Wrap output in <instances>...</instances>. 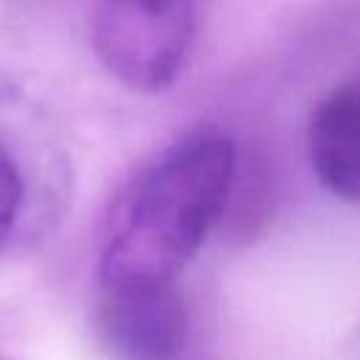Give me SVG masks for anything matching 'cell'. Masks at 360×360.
<instances>
[{"instance_id": "cell-1", "label": "cell", "mask_w": 360, "mask_h": 360, "mask_svg": "<svg viewBox=\"0 0 360 360\" xmlns=\"http://www.w3.org/2000/svg\"><path fill=\"white\" fill-rule=\"evenodd\" d=\"M233 172L236 146L217 129L188 132L138 166L101 222V292L174 284L217 225Z\"/></svg>"}, {"instance_id": "cell-2", "label": "cell", "mask_w": 360, "mask_h": 360, "mask_svg": "<svg viewBox=\"0 0 360 360\" xmlns=\"http://www.w3.org/2000/svg\"><path fill=\"white\" fill-rule=\"evenodd\" d=\"M194 31V0H96L90 22L98 62L138 93H160L180 79Z\"/></svg>"}, {"instance_id": "cell-3", "label": "cell", "mask_w": 360, "mask_h": 360, "mask_svg": "<svg viewBox=\"0 0 360 360\" xmlns=\"http://www.w3.org/2000/svg\"><path fill=\"white\" fill-rule=\"evenodd\" d=\"M96 323L121 360H172L186 340V307L174 284L101 292Z\"/></svg>"}, {"instance_id": "cell-4", "label": "cell", "mask_w": 360, "mask_h": 360, "mask_svg": "<svg viewBox=\"0 0 360 360\" xmlns=\"http://www.w3.org/2000/svg\"><path fill=\"white\" fill-rule=\"evenodd\" d=\"M307 149L318 183L340 200L360 202V76L340 82L318 101Z\"/></svg>"}, {"instance_id": "cell-5", "label": "cell", "mask_w": 360, "mask_h": 360, "mask_svg": "<svg viewBox=\"0 0 360 360\" xmlns=\"http://www.w3.org/2000/svg\"><path fill=\"white\" fill-rule=\"evenodd\" d=\"M22 205H25V177L8 146L0 141V245L14 231Z\"/></svg>"}]
</instances>
